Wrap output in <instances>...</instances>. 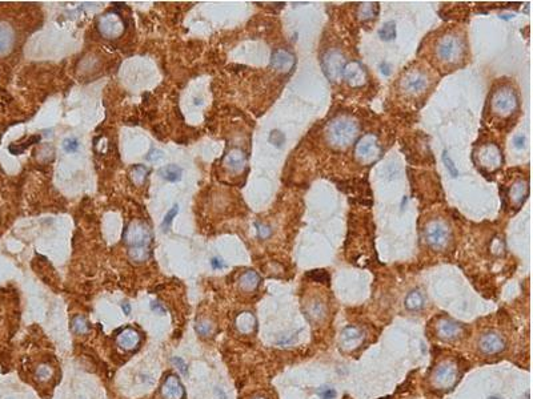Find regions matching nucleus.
<instances>
[{"instance_id":"28","label":"nucleus","mask_w":533,"mask_h":399,"mask_svg":"<svg viewBox=\"0 0 533 399\" xmlns=\"http://www.w3.org/2000/svg\"><path fill=\"white\" fill-rule=\"evenodd\" d=\"M39 141H40V136H31L27 141H24L23 144H12V145H9L8 146L9 153L15 154V156L22 154L24 150L27 149L28 146L33 145V144H37Z\"/></svg>"},{"instance_id":"30","label":"nucleus","mask_w":533,"mask_h":399,"mask_svg":"<svg viewBox=\"0 0 533 399\" xmlns=\"http://www.w3.org/2000/svg\"><path fill=\"white\" fill-rule=\"evenodd\" d=\"M72 330L76 334H86L90 331V325L87 322V319L82 315H76L72 319Z\"/></svg>"},{"instance_id":"33","label":"nucleus","mask_w":533,"mask_h":399,"mask_svg":"<svg viewBox=\"0 0 533 399\" xmlns=\"http://www.w3.org/2000/svg\"><path fill=\"white\" fill-rule=\"evenodd\" d=\"M62 146H63L64 152H67V153H75V152H78L80 144H79L78 139H75V137H67V139L63 141Z\"/></svg>"},{"instance_id":"36","label":"nucleus","mask_w":533,"mask_h":399,"mask_svg":"<svg viewBox=\"0 0 533 399\" xmlns=\"http://www.w3.org/2000/svg\"><path fill=\"white\" fill-rule=\"evenodd\" d=\"M196 331L203 337H208L210 334H212L214 331V326L211 325V322L208 321H200V322L196 325Z\"/></svg>"},{"instance_id":"2","label":"nucleus","mask_w":533,"mask_h":399,"mask_svg":"<svg viewBox=\"0 0 533 399\" xmlns=\"http://www.w3.org/2000/svg\"><path fill=\"white\" fill-rule=\"evenodd\" d=\"M464 52V41L455 33H448L440 37L436 44L438 59L444 63L453 64L459 61Z\"/></svg>"},{"instance_id":"25","label":"nucleus","mask_w":533,"mask_h":399,"mask_svg":"<svg viewBox=\"0 0 533 399\" xmlns=\"http://www.w3.org/2000/svg\"><path fill=\"white\" fill-rule=\"evenodd\" d=\"M378 12V4L377 3H364L361 4L357 9V16L361 19V20H369V19H374Z\"/></svg>"},{"instance_id":"21","label":"nucleus","mask_w":533,"mask_h":399,"mask_svg":"<svg viewBox=\"0 0 533 399\" xmlns=\"http://www.w3.org/2000/svg\"><path fill=\"white\" fill-rule=\"evenodd\" d=\"M157 174H159L163 180H165V181L178 182L182 180L183 169L180 168V167H178V165L171 164V165H165L163 168H160Z\"/></svg>"},{"instance_id":"44","label":"nucleus","mask_w":533,"mask_h":399,"mask_svg":"<svg viewBox=\"0 0 533 399\" xmlns=\"http://www.w3.org/2000/svg\"><path fill=\"white\" fill-rule=\"evenodd\" d=\"M211 266H212L215 270H219V269L225 268V263H224L223 259L219 258V257H214V258L211 259Z\"/></svg>"},{"instance_id":"23","label":"nucleus","mask_w":533,"mask_h":399,"mask_svg":"<svg viewBox=\"0 0 533 399\" xmlns=\"http://www.w3.org/2000/svg\"><path fill=\"white\" fill-rule=\"evenodd\" d=\"M255 318L251 313H243L240 314L236 319V326L239 330L244 333V334H248L251 333L255 329Z\"/></svg>"},{"instance_id":"39","label":"nucleus","mask_w":533,"mask_h":399,"mask_svg":"<svg viewBox=\"0 0 533 399\" xmlns=\"http://www.w3.org/2000/svg\"><path fill=\"white\" fill-rule=\"evenodd\" d=\"M172 363L178 368V370L180 372H182L183 375H187L188 374V366H187V363L184 362L182 358H178V357H175V358H172Z\"/></svg>"},{"instance_id":"26","label":"nucleus","mask_w":533,"mask_h":399,"mask_svg":"<svg viewBox=\"0 0 533 399\" xmlns=\"http://www.w3.org/2000/svg\"><path fill=\"white\" fill-rule=\"evenodd\" d=\"M423 294H421L419 290L410 291L409 294L406 297V306L409 309V310H419V309L423 308Z\"/></svg>"},{"instance_id":"13","label":"nucleus","mask_w":533,"mask_h":399,"mask_svg":"<svg viewBox=\"0 0 533 399\" xmlns=\"http://www.w3.org/2000/svg\"><path fill=\"white\" fill-rule=\"evenodd\" d=\"M161 395L164 399H183L184 387L178 376L169 375L161 386Z\"/></svg>"},{"instance_id":"45","label":"nucleus","mask_w":533,"mask_h":399,"mask_svg":"<svg viewBox=\"0 0 533 399\" xmlns=\"http://www.w3.org/2000/svg\"><path fill=\"white\" fill-rule=\"evenodd\" d=\"M524 137L523 136H516L515 139H513V142H515V146L517 148V149H521L523 146H524Z\"/></svg>"},{"instance_id":"22","label":"nucleus","mask_w":533,"mask_h":399,"mask_svg":"<svg viewBox=\"0 0 533 399\" xmlns=\"http://www.w3.org/2000/svg\"><path fill=\"white\" fill-rule=\"evenodd\" d=\"M239 284H240V287L242 290L244 291H253L259 286L260 284V277L259 274L253 270H248L240 277L239 280Z\"/></svg>"},{"instance_id":"31","label":"nucleus","mask_w":533,"mask_h":399,"mask_svg":"<svg viewBox=\"0 0 533 399\" xmlns=\"http://www.w3.org/2000/svg\"><path fill=\"white\" fill-rule=\"evenodd\" d=\"M178 213H179V205L175 204L164 216V220H163V223H161V229H163V231L169 230V228H171V225H172L173 218L178 216Z\"/></svg>"},{"instance_id":"3","label":"nucleus","mask_w":533,"mask_h":399,"mask_svg":"<svg viewBox=\"0 0 533 399\" xmlns=\"http://www.w3.org/2000/svg\"><path fill=\"white\" fill-rule=\"evenodd\" d=\"M346 61L344 55L337 50H329L323 55L321 68L329 82L336 83L343 77Z\"/></svg>"},{"instance_id":"29","label":"nucleus","mask_w":533,"mask_h":399,"mask_svg":"<svg viewBox=\"0 0 533 399\" xmlns=\"http://www.w3.org/2000/svg\"><path fill=\"white\" fill-rule=\"evenodd\" d=\"M378 36L381 37V40L384 41H389L395 39V36H396V24H395V22H387L384 24L378 31Z\"/></svg>"},{"instance_id":"34","label":"nucleus","mask_w":533,"mask_h":399,"mask_svg":"<svg viewBox=\"0 0 533 399\" xmlns=\"http://www.w3.org/2000/svg\"><path fill=\"white\" fill-rule=\"evenodd\" d=\"M52 375V369L48 365H40L36 369V378L39 381H48Z\"/></svg>"},{"instance_id":"11","label":"nucleus","mask_w":533,"mask_h":399,"mask_svg":"<svg viewBox=\"0 0 533 399\" xmlns=\"http://www.w3.org/2000/svg\"><path fill=\"white\" fill-rule=\"evenodd\" d=\"M478 160L481 163V167L487 169H497L502 164V152L497 148L496 145L493 144H489V145L483 146L480 149V154H478Z\"/></svg>"},{"instance_id":"24","label":"nucleus","mask_w":533,"mask_h":399,"mask_svg":"<svg viewBox=\"0 0 533 399\" xmlns=\"http://www.w3.org/2000/svg\"><path fill=\"white\" fill-rule=\"evenodd\" d=\"M128 256L135 262H144L150 258L151 250L147 246H133L128 250Z\"/></svg>"},{"instance_id":"40","label":"nucleus","mask_w":533,"mask_h":399,"mask_svg":"<svg viewBox=\"0 0 533 399\" xmlns=\"http://www.w3.org/2000/svg\"><path fill=\"white\" fill-rule=\"evenodd\" d=\"M163 159H164V152H161V150H159V149L151 150L150 154L147 156V160L151 161V163H157V161H160V160H163Z\"/></svg>"},{"instance_id":"35","label":"nucleus","mask_w":533,"mask_h":399,"mask_svg":"<svg viewBox=\"0 0 533 399\" xmlns=\"http://www.w3.org/2000/svg\"><path fill=\"white\" fill-rule=\"evenodd\" d=\"M308 277L316 282H323V284L329 282V274L325 270H312L311 273H308Z\"/></svg>"},{"instance_id":"38","label":"nucleus","mask_w":533,"mask_h":399,"mask_svg":"<svg viewBox=\"0 0 533 399\" xmlns=\"http://www.w3.org/2000/svg\"><path fill=\"white\" fill-rule=\"evenodd\" d=\"M269 141H271L274 145L282 146V144H284V141H285V137H284V135H282V132L272 131L271 132V135H269Z\"/></svg>"},{"instance_id":"41","label":"nucleus","mask_w":533,"mask_h":399,"mask_svg":"<svg viewBox=\"0 0 533 399\" xmlns=\"http://www.w3.org/2000/svg\"><path fill=\"white\" fill-rule=\"evenodd\" d=\"M319 397L321 399H335L336 398V391L333 389H327V387H323L319 390Z\"/></svg>"},{"instance_id":"12","label":"nucleus","mask_w":533,"mask_h":399,"mask_svg":"<svg viewBox=\"0 0 533 399\" xmlns=\"http://www.w3.org/2000/svg\"><path fill=\"white\" fill-rule=\"evenodd\" d=\"M295 64H296L295 56L285 50L275 51L272 57H271V65H272V68L276 69L278 72H289V71L295 67Z\"/></svg>"},{"instance_id":"47","label":"nucleus","mask_w":533,"mask_h":399,"mask_svg":"<svg viewBox=\"0 0 533 399\" xmlns=\"http://www.w3.org/2000/svg\"><path fill=\"white\" fill-rule=\"evenodd\" d=\"M122 309H123V312L124 314H131V305L128 304V302H125V304L122 305Z\"/></svg>"},{"instance_id":"19","label":"nucleus","mask_w":533,"mask_h":399,"mask_svg":"<svg viewBox=\"0 0 533 399\" xmlns=\"http://www.w3.org/2000/svg\"><path fill=\"white\" fill-rule=\"evenodd\" d=\"M527 195H528V185H527V182H524L523 180L516 181L513 185L510 186L509 199L516 206H520V205L524 202Z\"/></svg>"},{"instance_id":"6","label":"nucleus","mask_w":533,"mask_h":399,"mask_svg":"<svg viewBox=\"0 0 533 399\" xmlns=\"http://www.w3.org/2000/svg\"><path fill=\"white\" fill-rule=\"evenodd\" d=\"M124 241L125 244L129 245V248L133 246H150L152 241V234L147 225L143 223H132L125 229L124 233Z\"/></svg>"},{"instance_id":"18","label":"nucleus","mask_w":533,"mask_h":399,"mask_svg":"<svg viewBox=\"0 0 533 399\" xmlns=\"http://www.w3.org/2000/svg\"><path fill=\"white\" fill-rule=\"evenodd\" d=\"M461 331H463L461 325L453 322V321H449V319L441 321L438 329L439 337L442 338V340H455V338L460 336Z\"/></svg>"},{"instance_id":"27","label":"nucleus","mask_w":533,"mask_h":399,"mask_svg":"<svg viewBox=\"0 0 533 399\" xmlns=\"http://www.w3.org/2000/svg\"><path fill=\"white\" fill-rule=\"evenodd\" d=\"M12 44V33L7 26L0 24V54H4L5 51Z\"/></svg>"},{"instance_id":"20","label":"nucleus","mask_w":533,"mask_h":399,"mask_svg":"<svg viewBox=\"0 0 533 399\" xmlns=\"http://www.w3.org/2000/svg\"><path fill=\"white\" fill-rule=\"evenodd\" d=\"M246 164V154L240 149H232L225 157V165L233 172H239L244 168Z\"/></svg>"},{"instance_id":"17","label":"nucleus","mask_w":533,"mask_h":399,"mask_svg":"<svg viewBox=\"0 0 533 399\" xmlns=\"http://www.w3.org/2000/svg\"><path fill=\"white\" fill-rule=\"evenodd\" d=\"M118 345L124 350H132L135 349L139 342H140V336L136 330L133 329H125L118 336Z\"/></svg>"},{"instance_id":"8","label":"nucleus","mask_w":533,"mask_h":399,"mask_svg":"<svg viewBox=\"0 0 533 399\" xmlns=\"http://www.w3.org/2000/svg\"><path fill=\"white\" fill-rule=\"evenodd\" d=\"M428 86V77L420 71H413L401 80V91L406 95L417 96L423 93Z\"/></svg>"},{"instance_id":"14","label":"nucleus","mask_w":533,"mask_h":399,"mask_svg":"<svg viewBox=\"0 0 533 399\" xmlns=\"http://www.w3.org/2000/svg\"><path fill=\"white\" fill-rule=\"evenodd\" d=\"M478 345L485 354H497L504 349V341L496 333H488L481 337Z\"/></svg>"},{"instance_id":"1","label":"nucleus","mask_w":533,"mask_h":399,"mask_svg":"<svg viewBox=\"0 0 533 399\" xmlns=\"http://www.w3.org/2000/svg\"><path fill=\"white\" fill-rule=\"evenodd\" d=\"M359 135V124L349 117H337L327 127V139L336 148L351 145Z\"/></svg>"},{"instance_id":"7","label":"nucleus","mask_w":533,"mask_h":399,"mask_svg":"<svg viewBox=\"0 0 533 399\" xmlns=\"http://www.w3.org/2000/svg\"><path fill=\"white\" fill-rule=\"evenodd\" d=\"M425 240L429 246L435 249H441L448 244L449 230L445 224L441 221H431L425 228Z\"/></svg>"},{"instance_id":"5","label":"nucleus","mask_w":533,"mask_h":399,"mask_svg":"<svg viewBox=\"0 0 533 399\" xmlns=\"http://www.w3.org/2000/svg\"><path fill=\"white\" fill-rule=\"evenodd\" d=\"M380 144L375 135H365L357 141L355 154L363 163H371L380 156Z\"/></svg>"},{"instance_id":"48","label":"nucleus","mask_w":533,"mask_h":399,"mask_svg":"<svg viewBox=\"0 0 533 399\" xmlns=\"http://www.w3.org/2000/svg\"><path fill=\"white\" fill-rule=\"evenodd\" d=\"M489 399H500V398H497V397H491Z\"/></svg>"},{"instance_id":"16","label":"nucleus","mask_w":533,"mask_h":399,"mask_svg":"<svg viewBox=\"0 0 533 399\" xmlns=\"http://www.w3.org/2000/svg\"><path fill=\"white\" fill-rule=\"evenodd\" d=\"M364 338L363 331L356 326H346L342 333V342L346 349H355Z\"/></svg>"},{"instance_id":"37","label":"nucleus","mask_w":533,"mask_h":399,"mask_svg":"<svg viewBox=\"0 0 533 399\" xmlns=\"http://www.w3.org/2000/svg\"><path fill=\"white\" fill-rule=\"evenodd\" d=\"M442 161H444V164H445V167H447L448 172L451 173V176L452 177H457V174H459V171H457V168L455 167V163L452 161L451 157L448 156L447 150H444V153H442Z\"/></svg>"},{"instance_id":"10","label":"nucleus","mask_w":533,"mask_h":399,"mask_svg":"<svg viewBox=\"0 0 533 399\" xmlns=\"http://www.w3.org/2000/svg\"><path fill=\"white\" fill-rule=\"evenodd\" d=\"M343 77L345 79L346 83L353 88L363 86L367 82V73H365L364 67L359 61H351L346 63Z\"/></svg>"},{"instance_id":"42","label":"nucleus","mask_w":533,"mask_h":399,"mask_svg":"<svg viewBox=\"0 0 533 399\" xmlns=\"http://www.w3.org/2000/svg\"><path fill=\"white\" fill-rule=\"evenodd\" d=\"M256 228H257V236L260 238H267V237L271 236V229H269L267 225H261V224L256 223Z\"/></svg>"},{"instance_id":"32","label":"nucleus","mask_w":533,"mask_h":399,"mask_svg":"<svg viewBox=\"0 0 533 399\" xmlns=\"http://www.w3.org/2000/svg\"><path fill=\"white\" fill-rule=\"evenodd\" d=\"M147 172H148V169H147L146 167H143V165H136L132 171L133 182L137 184V185H141V184L144 182V180H146Z\"/></svg>"},{"instance_id":"4","label":"nucleus","mask_w":533,"mask_h":399,"mask_svg":"<svg viewBox=\"0 0 533 399\" xmlns=\"http://www.w3.org/2000/svg\"><path fill=\"white\" fill-rule=\"evenodd\" d=\"M491 105H492V111L495 114L502 117H505L517 108V96L512 88L502 86L493 93L492 99H491Z\"/></svg>"},{"instance_id":"43","label":"nucleus","mask_w":533,"mask_h":399,"mask_svg":"<svg viewBox=\"0 0 533 399\" xmlns=\"http://www.w3.org/2000/svg\"><path fill=\"white\" fill-rule=\"evenodd\" d=\"M151 310H152L154 313L160 314V315H164V314L167 313V309L163 306V304H160V302H157V301L151 302Z\"/></svg>"},{"instance_id":"15","label":"nucleus","mask_w":533,"mask_h":399,"mask_svg":"<svg viewBox=\"0 0 533 399\" xmlns=\"http://www.w3.org/2000/svg\"><path fill=\"white\" fill-rule=\"evenodd\" d=\"M99 28L101 33L107 37H116L122 33L123 26L116 18V15H105L104 18L100 19Z\"/></svg>"},{"instance_id":"46","label":"nucleus","mask_w":533,"mask_h":399,"mask_svg":"<svg viewBox=\"0 0 533 399\" xmlns=\"http://www.w3.org/2000/svg\"><path fill=\"white\" fill-rule=\"evenodd\" d=\"M380 68H381V72H383V75H385V76H389V75H391V67H389L387 63L381 64V65H380Z\"/></svg>"},{"instance_id":"9","label":"nucleus","mask_w":533,"mask_h":399,"mask_svg":"<svg viewBox=\"0 0 533 399\" xmlns=\"http://www.w3.org/2000/svg\"><path fill=\"white\" fill-rule=\"evenodd\" d=\"M456 379H457V370H456L455 365H452V363H441L433 371V383L441 389H449L451 386H453Z\"/></svg>"}]
</instances>
